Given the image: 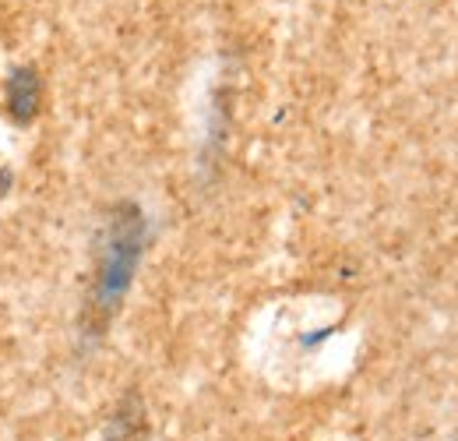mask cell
I'll return each mask as SVG.
<instances>
[{
  "label": "cell",
  "instance_id": "obj_1",
  "mask_svg": "<svg viewBox=\"0 0 458 441\" xmlns=\"http://www.w3.org/2000/svg\"><path fill=\"white\" fill-rule=\"evenodd\" d=\"M138 251H141V216L131 205H120L110 226H106L103 247H99L96 279H92V290H89V300H85V332L96 335L114 318L123 290L131 286Z\"/></svg>",
  "mask_w": 458,
  "mask_h": 441
},
{
  "label": "cell",
  "instance_id": "obj_2",
  "mask_svg": "<svg viewBox=\"0 0 458 441\" xmlns=\"http://www.w3.org/2000/svg\"><path fill=\"white\" fill-rule=\"evenodd\" d=\"M43 103V78L36 67H18L7 78V113L14 124H29Z\"/></svg>",
  "mask_w": 458,
  "mask_h": 441
},
{
  "label": "cell",
  "instance_id": "obj_3",
  "mask_svg": "<svg viewBox=\"0 0 458 441\" xmlns=\"http://www.w3.org/2000/svg\"><path fill=\"white\" fill-rule=\"evenodd\" d=\"M134 431H138V417L134 413H116V420L106 431V441H134Z\"/></svg>",
  "mask_w": 458,
  "mask_h": 441
}]
</instances>
